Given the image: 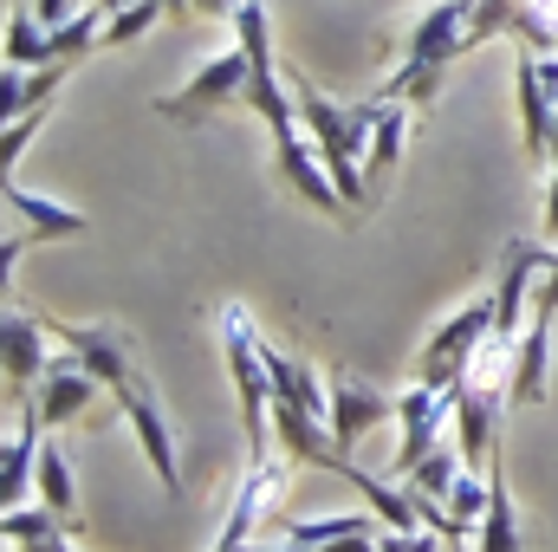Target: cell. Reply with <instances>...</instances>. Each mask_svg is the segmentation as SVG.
I'll return each mask as SVG.
<instances>
[{"instance_id":"f1b7e54d","label":"cell","mask_w":558,"mask_h":552,"mask_svg":"<svg viewBox=\"0 0 558 552\" xmlns=\"http://www.w3.org/2000/svg\"><path fill=\"white\" fill-rule=\"evenodd\" d=\"M377 552H448V547H441V533H435V527H416V533H390V527H384Z\"/></svg>"},{"instance_id":"e575fe53","label":"cell","mask_w":558,"mask_h":552,"mask_svg":"<svg viewBox=\"0 0 558 552\" xmlns=\"http://www.w3.org/2000/svg\"><path fill=\"white\" fill-rule=\"evenodd\" d=\"M105 7H111V13H118V7H137V0H105Z\"/></svg>"},{"instance_id":"4fadbf2b","label":"cell","mask_w":558,"mask_h":552,"mask_svg":"<svg viewBox=\"0 0 558 552\" xmlns=\"http://www.w3.org/2000/svg\"><path fill=\"white\" fill-rule=\"evenodd\" d=\"M331 435H338V448L351 455L371 429H384V422H397V397H384V391H371V384H357V377H331Z\"/></svg>"},{"instance_id":"836d02e7","label":"cell","mask_w":558,"mask_h":552,"mask_svg":"<svg viewBox=\"0 0 558 552\" xmlns=\"http://www.w3.org/2000/svg\"><path fill=\"white\" fill-rule=\"evenodd\" d=\"M546 163H558V131H553V149H546Z\"/></svg>"},{"instance_id":"2e32d148","label":"cell","mask_w":558,"mask_h":552,"mask_svg":"<svg viewBox=\"0 0 558 552\" xmlns=\"http://www.w3.org/2000/svg\"><path fill=\"white\" fill-rule=\"evenodd\" d=\"M487 514L474 520V552H520V514H513V494H507V468L500 455L487 461Z\"/></svg>"},{"instance_id":"f546056e","label":"cell","mask_w":558,"mask_h":552,"mask_svg":"<svg viewBox=\"0 0 558 552\" xmlns=\"http://www.w3.org/2000/svg\"><path fill=\"white\" fill-rule=\"evenodd\" d=\"M78 7H85V0H33V13H39L46 26H65V20L78 13Z\"/></svg>"},{"instance_id":"d6a6232c","label":"cell","mask_w":558,"mask_h":552,"mask_svg":"<svg viewBox=\"0 0 558 552\" xmlns=\"http://www.w3.org/2000/svg\"><path fill=\"white\" fill-rule=\"evenodd\" d=\"M279 552H318V547H299V540H286V547H279Z\"/></svg>"},{"instance_id":"52a82bcc","label":"cell","mask_w":558,"mask_h":552,"mask_svg":"<svg viewBox=\"0 0 558 552\" xmlns=\"http://www.w3.org/2000/svg\"><path fill=\"white\" fill-rule=\"evenodd\" d=\"M274 163H279V176H286V189H292L299 202H312L318 215H351L344 195H338V182H331V169H325V156H318V143L305 131V118L274 137Z\"/></svg>"},{"instance_id":"7a4b0ae2","label":"cell","mask_w":558,"mask_h":552,"mask_svg":"<svg viewBox=\"0 0 558 552\" xmlns=\"http://www.w3.org/2000/svg\"><path fill=\"white\" fill-rule=\"evenodd\" d=\"M481 345H494V299H487V292H481L474 305H461L448 325L428 332V345H422V358H416V377L435 384V391H454V384L474 371Z\"/></svg>"},{"instance_id":"277c9868","label":"cell","mask_w":558,"mask_h":552,"mask_svg":"<svg viewBox=\"0 0 558 552\" xmlns=\"http://www.w3.org/2000/svg\"><path fill=\"white\" fill-rule=\"evenodd\" d=\"M247 79H254V59H247L241 46H228V52H215L175 98H156V111H162L169 124H202V118H215L221 105H241V98H247Z\"/></svg>"},{"instance_id":"9c48e42d","label":"cell","mask_w":558,"mask_h":552,"mask_svg":"<svg viewBox=\"0 0 558 552\" xmlns=\"http://www.w3.org/2000/svg\"><path fill=\"white\" fill-rule=\"evenodd\" d=\"M98 377L65 351V358H52L46 364V377H39V391H33V410H39V422L46 429H72L78 416H92V404H98Z\"/></svg>"},{"instance_id":"7402d4cb","label":"cell","mask_w":558,"mask_h":552,"mask_svg":"<svg viewBox=\"0 0 558 552\" xmlns=\"http://www.w3.org/2000/svg\"><path fill=\"white\" fill-rule=\"evenodd\" d=\"M234 46L254 59V72H279L274 65V20H267V0H241V7H234Z\"/></svg>"},{"instance_id":"6da1fadb","label":"cell","mask_w":558,"mask_h":552,"mask_svg":"<svg viewBox=\"0 0 558 552\" xmlns=\"http://www.w3.org/2000/svg\"><path fill=\"white\" fill-rule=\"evenodd\" d=\"M221 351H228V377H234V404L247 429V455H274V371H267V338L254 332L247 305H221L215 312Z\"/></svg>"},{"instance_id":"30bf717a","label":"cell","mask_w":558,"mask_h":552,"mask_svg":"<svg viewBox=\"0 0 558 552\" xmlns=\"http://www.w3.org/2000/svg\"><path fill=\"white\" fill-rule=\"evenodd\" d=\"M441 416H454V391H435L416 384L397 397V422H403V442H397V475H410L416 461H428L441 448Z\"/></svg>"},{"instance_id":"d6986e66","label":"cell","mask_w":558,"mask_h":552,"mask_svg":"<svg viewBox=\"0 0 558 552\" xmlns=\"http://www.w3.org/2000/svg\"><path fill=\"white\" fill-rule=\"evenodd\" d=\"M72 65H78V59H52V65H33V72H13V65H7V92H0L7 118H26V111L52 105V92L65 85V72H72Z\"/></svg>"},{"instance_id":"7c38bea8","label":"cell","mask_w":558,"mask_h":552,"mask_svg":"<svg viewBox=\"0 0 558 552\" xmlns=\"http://www.w3.org/2000/svg\"><path fill=\"white\" fill-rule=\"evenodd\" d=\"M468 13H474V0H435L416 26L403 33L397 59H428V65L461 59V52H468Z\"/></svg>"},{"instance_id":"9a60e30c","label":"cell","mask_w":558,"mask_h":552,"mask_svg":"<svg viewBox=\"0 0 558 552\" xmlns=\"http://www.w3.org/2000/svg\"><path fill=\"white\" fill-rule=\"evenodd\" d=\"M7 208L26 221V241H72V235H85V228H92V215H85V208H65V202H52V195L26 189L20 176H7Z\"/></svg>"},{"instance_id":"cb8c5ba5","label":"cell","mask_w":558,"mask_h":552,"mask_svg":"<svg viewBox=\"0 0 558 552\" xmlns=\"http://www.w3.org/2000/svg\"><path fill=\"white\" fill-rule=\"evenodd\" d=\"M0 533H7V547H33V540H52V533H72L52 507H7L0 514Z\"/></svg>"},{"instance_id":"44dd1931","label":"cell","mask_w":558,"mask_h":552,"mask_svg":"<svg viewBox=\"0 0 558 552\" xmlns=\"http://www.w3.org/2000/svg\"><path fill=\"white\" fill-rule=\"evenodd\" d=\"M441 72L448 65H428V59H397V72L377 85V92H390L397 105H410V111H428L435 98H441Z\"/></svg>"},{"instance_id":"e0dca14e","label":"cell","mask_w":558,"mask_h":552,"mask_svg":"<svg viewBox=\"0 0 558 552\" xmlns=\"http://www.w3.org/2000/svg\"><path fill=\"white\" fill-rule=\"evenodd\" d=\"M33 501H39V507H52V514H59L72 533H85V514H78V488H72V461H65V448H59V442H46V448H39Z\"/></svg>"},{"instance_id":"ac0fdd59","label":"cell","mask_w":558,"mask_h":552,"mask_svg":"<svg viewBox=\"0 0 558 552\" xmlns=\"http://www.w3.org/2000/svg\"><path fill=\"white\" fill-rule=\"evenodd\" d=\"M390 98V92H384ZM403 137H410V105H397L390 98V111L377 118V131H371V149H364V176H371V195H384L390 189V176H397V163H403Z\"/></svg>"},{"instance_id":"4dcf8cb0","label":"cell","mask_w":558,"mask_h":552,"mask_svg":"<svg viewBox=\"0 0 558 552\" xmlns=\"http://www.w3.org/2000/svg\"><path fill=\"white\" fill-rule=\"evenodd\" d=\"M234 7H241V0H169L175 20H182V13H228V20H234Z\"/></svg>"},{"instance_id":"484cf974","label":"cell","mask_w":558,"mask_h":552,"mask_svg":"<svg viewBox=\"0 0 558 552\" xmlns=\"http://www.w3.org/2000/svg\"><path fill=\"white\" fill-rule=\"evenodd\" d=\"M162 13H169V0H137V7H118V13L105 20V46H131V39H143Z\"/></svg>"},{"instance_id":"ba28073f","label":"cell","mask_w":558,"mask_h":552,"mask_svg":"<svg viewBox=\"0 0 558 552\" xmlns=\"http://www.w3.org/2000/svg\"><path fill=\"white\" fill-rule=\"evenodd\" d=\"M118 410H124L131 435H137L143 461L156 468V481H162L169 494H182V468H175V429H169V416H162V404L149 397V384H143V377L118 391Z\"/></svg>"},{"instance_id":"603a6c76","label":"cell","mask_w":558,"mask_h":552,"mask_svg":"<svg viewBox=\"0 0 558 552\" xmlns=\"http://www.w3.org/2000/svg\"><path fill=\"white\" fill-rule=\"evenodd\" d=\"M461 468H468L461 455H448V448H435L428 461H416V468L403 475V488H410L416 501H448V488L461 481Z\"/></svg>"},{"instance_id":"ffe728a7","label":"cell","mask_w":558,"mask_h":552,"mask_svg":"<svg viewBox=\"0 0 558 552\" xmlns=\"http://www.w3.org/2000/svg\"><path fill=\"white\" fill-rule=\"evenodd\" d=\"M7 65L33 72V65H52V26L33 13V7H13L7 13Z\"/></svg>"},{"instance_id":"d4e9b609","label":"cell","mask_w":558,"mask_h":552,"mask_svg":"<svg viewBox=\"0 0 558 552\" xmlns=\"http://www.w3.org/2000/svg\"><path fill=\"white\" fill-rule=\"evenodd\" d=\"M357 533H371V520H364V514H325V520H286V540H299V547H331V540H357Z\"/></svg>"},{"instance_id":"1f68e13d","label":"cell","mask_w":558,"mask_h":552,"mask_svg":"<svg viewBox=\"0 0 558 552\" xmlns=\"http://www.w3.org/2000/svg\"><path fill=\"white\" fill-rule=\"evenodd\" d=\"M546 235L558 241V163H553V176H546Z\"/></svg>"},{"instance_id":"8992f818","label":"cell","mask_w":558,"mask_h":552,"mask_svg":"<svg viewBox=\"0 0 558 552\" xmlns=\"http://www.w3.org/2000/svg\"><path fill=\"white\" fill-rule=\"evenodd\" d=\"M500 410H507V391H494L481 371L454 384V448L468 468H487L500 455Z\"/></svg>"},{"instance_id":"8fae6325","label":"cell","mask_w":558,"mask_h":552,"mask_svg":"<svg viewBox=\"0 0 558 552\" xmlns=\"http://www.w3.org/2000/svg\"><path fill=\"white\" fill-rule=\"evenodd\" d=\"M46 319H33V312H20V305H7V319H0V364H7V397H26V384H39L46 377Z\"/></svg>"},{"instance_id":"5bb4252c","label":"cell","mask_w":558,"mask_h":552,"mask_svg":"<svg viewBox=\"0 0 558 552\" xmlns=\"http://www.w3.org/2000/svg\"><path fill=\"white\" fill-rule=\"evenodd\" d=\"M513 85H520V131H526V156H533V163H546L553 131H558V98H553V85H546V72H539V52H533V46H520V59H513Z\"/></svg>"},{"instance_id":"83f0119b","label":"cell","mask_w":558,"mask_h":552,"mask_svg":"<svg viewBox=\"0 0 558 552\" xmlns=\"http://www.w3.org/2000/svg\"><path fill=\"white\" fill-rule=\"evenodd\" d=\"M52 118V105H39V111H26V118H7V137H0V163H7V176H13V163H20V149L39 137V124Z\"/></svg>"},{"instance_id":"3957f363","label":"cell","mask_w":558,"mask_h":552,"mask_svg":"<svg viewBox=\"0 0 558 552\" xmlns=\"http://www.w3.org/2000/svg\"><path fill=\"white\" fill-rule=\"evenodd\" d=\"M546 254L553 248H539V241H507L500 248V274H494V351H513L520 345V332H526V319H533V286L546 274Z\"/></svg>"},{"instance_id":"5b68a950","label":"cell","mask_w":558,"mask_h":552,"mask_svg":"<svg viewBox=\"0 0 558 552\" xmlns=\"http://www.w3.org/2000/svg\"><path fill=\"white\" fill-rule=\"evenodd\" d=\"M52 338H65V351L118 397L124 384H137V338L124 325H72V319H46Z\"/></svg>"},{"instance_id":"4316f807","label":"cell","mask_w":558,"mask_h":552,"mask_svg":"<svg viewBox=\"0 0 558 552\" xmlns=\"http://www.w3.org/2000/svg\"><path fill=\"white\" fill-rule=\"evenodd\" d=\"M441 507H448L454 520H468V527H474V520L487 514V481H481L474 468H461V481L448 488V501H441Z\"/></svg>"}]
</instances>
